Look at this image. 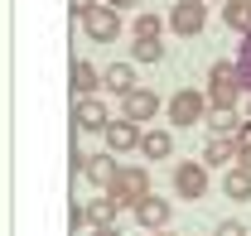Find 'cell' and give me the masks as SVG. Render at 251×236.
Wrapping results in <instances>:
<instances>
[{"mask_svg": "<svg viewBox=\"0 0 251 236\" xmlns=\"http://www.w3.org/2000/svg\"><path fill=\"white\" fill-rule=\"evenodd\" d=\"M242 72H237V63H213V72H208V106L213 111H237V96H242Z\"/></svg>", "mask_w": 251, "mask_h": 236, "instance_id": "obj_1", "label": "cell"}, {"mask_svg": "<svg viewBox=\"0 0 251 236\" xmlns=\"http://www.w3.org/2000/svg\"><path fill=\"white\" fill-rule=\"evenodd\" d=\"M106 198H116L121 207H140L145 198H150V174H145L140 164H121V174H116V183L106 188Z\"/></svg>", "mask_w": 251, "mask_h": 236, "instance_id": "obj_2", "label": "cell"}, {"mask_svg": "<svg viewBox=\"0 0 251 236\" xmlns=\"http://www.w3.org/2000/svg\"><path fill=\"white\" fill-rule=\"evenodd\" d=\"M208 96L203 92H193V87H184V92H174L169 96V120L174 125H198V120H208Z\"/></svg>", "mask_w": 251, "mask_h": 236, "instance_id": "obj_3", "label": "cell"}, {"mask_svg": "<svg viewBox=\"0 0 251 236\" xmlns=\"http://www.w3.org/2000/svg\"><path fill=\"white\" fill-rule=\"evenodd\" d=\"M169 29L193 39V34L208 29V0H179L174 10H169Z\"/></svg>", "mask_w": 251, "mask_h": 236, "instance_id": "obj_4", "label": "cell"}, {"mask_svg": "<svg viewBox=\"0 0 251 236\" xmlns=\"http://www.w3.org/2000/svg\"><path fill=\"white\" fill-rule=\"evenodd\" d=\"M82 29H87V39H92V44H111V39L121 34V10H111V5H97L92 15L82 20Z\"/></svg>", "mask_w": 251, "mask_h": 236, "instance_id": "obj_5", "label": "cell"}, {"mask_svg": "<svg viewBox=\"0 0 251 236\" xmlns=\"http://www.w3.org/2000/svg\"><path fill=\"white\" fill-rule=\"evenodd\" d=\"M174 193H179V198H193V203H198V198L208 193V164H198V159L179 164V169H174Z\"/></svg>", "mask_w": 251, "mask_h": 236, "instance_id": "obj_6", "label": "cell"}, {"mask_svg": "<svg viewBox=\"0 0 251 236\" xmlns=\"http://www.w3.org/2000/svg\"><path fill=\"white\" fill-rule=\"evenodd\" d=\"M101 135H106V149H111V154H130V149H140V140H145L140 120H126V116H121V120H111Z\"/></svg>", "mask_w": 251, "mask_h": 236, "instance_id": "obj_7", "label": "cell"}, {"mask_svg": "<svg viewBox=\"0 0 251 236\" xmlns=\"http://www.w3.org/2000/svg\"><path fill=\"white\" fill-rule=\"evenodd\" d=\"M73 125H77V130H106V125H111L106 101H101V96H77V106H73Z\"/></svg>", "mask_w": 251, "mask_h": 236, "instance_id": "obj_8", "label": "cell"}, {"mask_svg": "<svg viewBox=\"0 0 251 236\" xmlns=\"http://www.w3.org/2000/svg\"><path fill=\"white\" fill-rule=\"evenodd\" d=\"M169 217H174V207H169V198H155V193H150L145 203L135 207V222H140L145 232H164V227H169Z\"/></svg>", "mask_w": 251, "mask_h": 236, "instance_id": "obj_9", "label": "cell"}, {"mask_svg": "<svg viewBox=\"0 0 251 236\" xmlns=\"http://www.w3.org/2000/svg\"><path fill=\"white\" fill-rule=\"evenodd\" d=\"M101 87L126 101V96L135 92V68H130V63H111V68H101Z\"/></svg>", "mask_w": 251, "mask_h": 236, "instance_id": "obj_10", "label": "cell"}, {"mask_svg": "<svg viewBox=\"0 0 251 236\" xmlns=\"http://www.w3.org/2000/svg\"><path fill=\"white\" fill-rule=\"evenodd\" d=\"M155 111H159V96H155V92H145V87H135V92L121 101V116H126V120H150Z\"/></svg>", "mask_w": 251, "mask_h": 236, "instance_id": "obj_11", "label": "cell"}, {"mask_svg": "<svg viewBox=\"0 0 251 236\" xmlns=\"http://www.w3.org/2000/svg\"><path fill=\"white\" fill-rule=\"evenodd\" d=\"M116 174H121V164H116V154H111V149L92 154V164H87V183H97V188H111V183H116Z\"/></svg>", "mask_w": 251, "mask_h": 236, "instance_id": "obj_12", "label": "cell"}, {"mask_svg": "<svg viewBox=\"0 0 251 236\" xmlns=\"http://www.w3.org/2000/svg\"><path fill=\"white\" fill-rule=\"evenodd\" d=\"M68 87L77 92V96H97V92H101V68H92L87 58H77V63H73V82H68Z\"/></svg>", "mask_w": 251, "mask_h": 236, "instance_id": "obj_13", "label": "cell"}, {"mask_svg": "<svg viewBox=\"0 0 251 236\" xmlns=\"http://www.w3.org/2000/svg\"><path fill=\"white\" fill-rule=\"evenodd\" d=\"M222 24L247 39L251 34V0H227V5H222Z\"/></svg>", "mask_w": 251, "mask_h": 236, "instance_id": "obj_14", "label": "cell"}, {"mask_svg": "<svg viewBox=\"0 0 251 236\" xmlns=\"http://www.w3.org/2000/svg\"><path fill=\"white\" fill-rule=\"evenodd\" d=\"M242 125H247V120L237 116V111H208V130L222 135V140H237V135H242Z\"/></svg>", "mask_w": 251, "mask_h": 236, "instance_id": "obj_15", "label": "cell"}, {"mask_svg": "<svg viewBox=\"0 0 251 236\" xmlns=\"http://www.w3.org/2000/svg\"><path fill=\"white\" fill-rule=\"evenodd\" d=\"M140 154H145V159H169V154H174V135H169V130H145Z\"/></svg>", "mask_w": 251, "mask_h": 236, "instance_id": "obj_16", "label": "cell"}, {"mask_svg": "<svg viewBox=\"0 0 251 236\" xmlns=\"http://www.w3.org/2000/svg\"><path fill=\"white\" fill-rule=\"evenodd\" d=\"M87 212H92V227H116V217H121L126 207L116 203V198H92Z\"/></svg>", "mask_w": 251, "mask_h": 236, "instance_id": "obj_17", "label": "cell"}, {"mask_svg": "<svg viewBox=\"0 0 251 236\" xmlns=\"http://www.w3.org/2000/svg\"><path fill=\"white\" fill-rule=\"evenodd\" d=\"M203 164H237V140L213 135V140H208V149H203Z\"/></svg>", "mask_w": 251, "mask_h": 236, "instance_id": "obj_18", "label": "cell"}, {"mask_svg": "<svg viewBox=\"0 0 251 236\" xmlns=\"http://www.w3.org/2000/svg\"><path fill=\"white\" fill-rule=\"evenodd\" d=\"M222 193H227V198H237V203H247V198H251V174H247V169H227Z\"/></svg>", "mask_w": 251, "mask_h": 236, "instance_id": "obj_19", "label": "cell"}, {"mask_svg": "<svg viewBox=\"0 0 251 236\" xmlns=\"http://www.w3.org/2000/svg\"><path fill=\"white\" fill-rule=\"evenodd\" d=\"M130 58L135 63H159L164 58V44H159V39H135V44H130Z\"/></svg>", "mask_w": 251, "mask_h": 236, "instance_id": "obj_20", "label": "cell"}, {"mask_svg": "<svg viewBox=\"0 0 251 236\" xmlns=\"http://www.w3.org/2000/svg\"><path fill=\"white\" fill-rule=\"evenodd\" d=\"M130 34H135V39H159V34H164V20H159V15H140V20L130 24Z\"/></svg>", "mask_w": 251, "mask_h": 236, "instance_id": "obj_21", "label": "cell"}, {"mask_svg": "<svg viewBox=\"0 0 251 236\" xmlns=\"http://www.w3.org/2000/svg\"><path fill=\"white\" fill-rule=\"evenodd\" d=\"M232 63H237V72H242V87L251 92V34L237 44V58H232Z\"/></svg>", "mask_w": 251, "mask_h": 236, "instance_id": "obj_22", "label": "cell"}, {"mask_svg": "<svg viewBox=\"0 0 251 236\" xmlns=\"http://www.w3.org/2000/svg\"><path fill=\"white\" fill-rule=\"evenodd\" d=\"M97 5H101V0H68V10H73V20H77V24H82V20L92 15Z\"/></svg>", "mask_w": 251, "mask_h": 236, "instance_id": "obj_23", "label": "cell"}, {"mask_svg": "<svg viewBox=\"0 0 251 236\" xmlns=\"http://www.w3.org/2000/svg\"><path fill=\"white\" fill-rule=\"evenodd\" d=\"M87 222H92V212H87L82 203H73V217H68V227H73V232H82Z\"/></svg>", "mask_w": 251, "mask_h": 236, "instance_id": "obj_24", "label": "cell"}, {"mask_svg": "<svg viewBox=\"0 0 251 236\" xmlns=\"http://www.w3.org/2000/svg\"><path fill=\"white\" fill-rule=\"evenodd\" d=\"M213 236H251L247 227H242V222H218V232Z\"/></svg>", "mask_w": 251, "mask_h": 236, "instance_id": "obj_25", "label": "cell"}, {"mask_svg": "<svg viewBox=\"0 0 251 236\" xmlns=\"http://www.w3.org/2000/svg\"><path fill=\"white\" fill-rule=\"evenodd\" d=\"M237 154H251V120L242 125V135H237Z\"/></svg>", "mask_w": 251, "mask_h": 236, "instance_id": "obj_26", "label": "cell"}, {"mask_svg": "<svg viewBox=\"0 0 251 236\" xmlns=\"http://www.w3.org/2000/svg\"><path fill=\"white\" fill-rule=\"evenodd\" d=\"M111 10H130V5H140V0H106Z\"/></svg>", "mask_w": 251, "mask_h": 236, "instance_id": "obj_27", "label": "cell"}, {"mask_svg": "<svg viewBox=\"0 0 251 236\" xmlns=\"http://www.w3.org/2000/svg\"><path fill=\"white\" fill-rule=\"evenodd\" d=\"M92 236H121V232H116V227H97Z\"/></svg>", "mask_w": 251, "mask_h": 236, "instance_id": "obj_28", "label": "cell"}, {"mask_svg": "<svg viewBox=\"0 0 251 236\" xmlns=\"http://www.w3.org/2000/svg\"><path fill=\"white\" fill-rule=\"evenodd\" d=\"M155 236H169V232H155Z\"/></svg>", "mask_w": 251, "mask_h": 236, "instance_id": "obj_29", "label": "cell"}, {"mask_svg": "<svg viewBox=\"0 0 251 236\" xmlns=\"http://www.w3.org/2000/svg\"><path fill=\"white\" fill-rule=\"evenodd\" d=\"M247 120H251V116H247Z\"/></svg>", "mask_w": 251, "mask_h": 236, "instance_id": "obj_30", "label": "cell"}]
</instances>
